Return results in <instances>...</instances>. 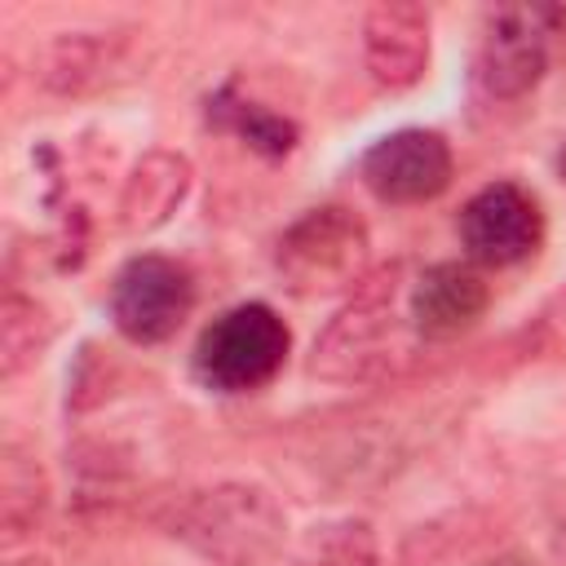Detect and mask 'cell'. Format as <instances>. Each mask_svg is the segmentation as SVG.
I'll return each mask as SVG.
<instances>
[{
	"label": "cell",
	"instance_id": "obj_12",
	"mask_svg": "<svg viewBox=\"0 0 566 566\" xmlns=\"http://www.w3.org/2000/svg\"><path fill=\"white\" fill-rule=\"evenodd\" d=\"M128 44V31H57L35 53V80L53 97H84L119 75Z\"/></svg>",
	"mask_w": 566,
	"mask_h": 566
},
{
	"label": "cell",
	"instance_id": "obj_14",
	"mask_svg": "<svg viewBox=\"0 0 566 566\" xmlns=\"http://www.w3.org/2000/svg\"><path fill=\"white\" fill-rule=\"evenodd\" d=\"M203 115H208L212 128L239 137V142H243L248 150H256L261 159H283V155H292L296 142H301L296 119H287V115H279V111H270V106L243 97L234 84H221L217 93H208Z\"/></svg>",
	"mask_w": 566,
	"mask_h": 566
},
{
	"label": "cell",
	"instance_id": "obj_4",
	"mask_svg": "<svg viewBox=\"0 0 566 566\" xmlns=\"http://www.w3.org/2000/svg\"><path fill=\"white\" fill-rule=\"evenodd\" d=\"M292 349V332L265 301H239L221 310L195 340L190 376L208 394H252L265 389Z\"/></svg>",
	"mask_w": 566,
	"mask_h": 566
},
{
	"label": "cell",
	"instance_id": "obj_19",
	"mask_svg": "<svg viewBox=\"0 0 566 566\" xmlns=\"http://www.w3.org/2000/svg\"><path fill=\"white\" fill-rule=\"evenodd\" d=\"M4 566H53V562H49L44 553H35V548H27V553L18 548V553H9V557H4Z\"/></svg>",
	"mask_w": 566,
	"mask_h": 566
},
{
	"label": "cell",
	"instance_id": "obj_17",
	"mask_svg": "<svg viewBox=\"0 0 566 566\" xmlns=\"http://www.w3.org/2000/svg\"><path fill=\"white\" fill-rule=\"evenodd\" d=\"M49 340H53L49 310L35 296H27V292H18L9 283L4 287V301H0V376L4 380L22 376L44 354Z\"/></svg>",
	"mask_w": 566,
	"mask_h": 566
},
{
	"label": "cell",
	"instance_id": "obj_20",
	"mask_svg": "<svg viewBox=\"0 0 566 566\" xmlns=\"http://www.w3.org/2000/svg\"><path fill=\"white\" fill-rule=\"evenodd\" d=\"M553 168H557V177L566 181V142H562V150H557V159H553Z\"/></svg>",
	"mask_w": 566,
	"mask_h": 566
},
{
	"label": "cell",
	"instance_id": "obj_13",
	"mask_svg": "<svg viewBox=\"0 0 566 566\" xmlns=\"http://www.w3.org/2000/svg\"><path fill=\"white\" fill-rule=\"evenodd\" d=\"M44 513H49V478H44L35 451H27L18 438H9L0 451V539H4V553H18L27 539H35V531L44 526Z\"/></svg>",
	"mask_w": 566,
	"mask_h": 566
},
{
	"label": "cell",
	"instance_id": "obj_5",
	"mask_svg": "<svg viewBox=\"0 0 566 566\" xmlns=\"http://www.w3.org/2000/svg\"><path fill=\"white\" fill-rule=\"evenodd\" d=\"M566 31L562 4H500L486 13L478 53H473V80L491 102H517L526 97L553 57V35Z\"/></svg>",
	"mask_w": 566,
	"mask_h": 566
},
{
	"label": "cell",
	"instance_id": "obj_9",
	"mask_svg": "<svg viewBox=\"0 0 566 566\" xmlns=\"http://www.w3.org/2000/svg\"><path fill=\"white\" fill-rule=\"evenodd\" d=\"M433 53L429 35V9L416 0H380L363 18V66L367 75L389 88L407 93L424 80Z\"/></svg>",
	"mask_w": 566,
	"mask_h": 566
},
{
	"label": "cell",
	"instance_id": "obj_18",
	"mask_svg": "<svg viewBox=\"0 0 566 566\" xmlns=\"http://www.w3.org/2000/svg\"><path fill=\"white\" fill-rule=\"evenodd\" d=\"M478 566H539V562L531 553H522V548H504V553H495V557H486Z\"/></svg>",
	"mask_w": 566,
	"mask_h": 566
},
{
	"label": "cell",
	"instance_id": "obj_3",
	"mask_svg": "<svg viewBox=\"0 0 566 566\" xmlns=\"http://www.w3.org/2000/svg\"><path fill=\"white\" fill-rule=\"evenodd\" d=\"M274 274L301 301L349 296L371 274L367 221L345 203L305 208L274 239Z\"/></svg>",
	"mask_w": 566,
	"mask_h": 566
},
{
	"label": "cell",
	"instance_id": "obj_6",
	"mask_svg": "<svg viewBox=\"0 0 566 566\" xmlns=\"http://www.w3.org/2000/svg\"><path fill=\"white\" fill-rule=\"evenodd\" d=\"M195 274L164 252H137L128 256L111 287H106V314L111 327L133 345H164L181 332V323L195 310Z\"/></svg>",
	"mask_w": 566,
	"mask_h": 566
},
{
	"label": "cell",
	"instance_id": "obj_7",
	"mask_svg": "<svg viewBox=\"0 0 566 566\" xmlns=\"http://www.w3.org/2000/svg\"><path fill=\"white\" fill-rule=\"evenodd\" d=\"M455 230H460V243H464L473 265L509 270V265H522L526 256L539 252V243H544V212H539V199L526 186H517V181H486L460 208Z\"/></svg>",
	"mask_w": 566,
	"mask_h": 566
},
{
	"label": "cell",
	"instance_id": "obj_1",
	"mask_svg": "<svg viewBox=\"0 0 566 566\" xmlns=\"http://www.w3.org/2000/svg\"><path fill=\"white\" fill-rule=\"evenodd\" d=\"M407 287L402 261L367 274L314 336L305 371L323 385H376L398 376L420 345L407 318Z\"/></svg>",
	"mask_w": 566,
	"mask_h": 566
},
{
	"label": "cell",
	"instance_id": "obj_10",
	"mask_svg": "<svg viewBox=\"0 0 566 566\" xmlns=\"http://www.w3.org/2000/svg\"><path fill=\"white\" fill-rule=\"evenodd\" d=\"M491 305V283L473 261H433L411 274L407 287V318L420 340H455Z\"/></svg>",
	"mask_w": 566,
	"mask_h": 566
},
{
	"label": "cell",
	"instance_id": "obj_2",
	"mask_svg": "<svg viewBox=\"0 0 566 566\" xmlns=\"http://www.w3.org/2000/svg\"><path fill=\"white\" fill-rule=\"evenodd\" d=\"M168 535L208 566H270L287 544V513L270 486L226 478L181 495Z\"/></svg>",
	"mask_w": 566,
	"mask_h": 566
},
{
	"label": "cell",
	"instance_id": "obj_8",
	"mask_svg": "<svg viewBox=\"0 0 566 566\" xmlns=\"http://www.w3.org/2000/svg\"><path fill=\"white\" fill-rule=\"evenodd\" d=\"M455 177L451 142L438 128H394L358 155V181L380 203H429Z\"/></svg>",
	"mask_w": 566,
	"mask_h": 566
},
{
	"label": "cell",
	"instance_id": "obj_16",
	"mask_svg": "<svg viewBox=\"0 0 566 566\" xmlns=\"http://www.w3.org/2000/svg\"><path fill=\"white\" fill-rule=\"evenodd\" d=\"M292 566H380V539L367 517H323L296 539Z\"/></svg>",
	"mask_w": 566,
	"mask_h": 566
},
{
	"label": "cell",
	"instance_id": "obj_11",
	"mask_svg": "<svg viewBox=\"0 0 566 566\" xmlns=\"http://www.w3.org/2000/svg\"><path fill=\"white\" fill-rule=\"evenodd\" d=\"M195 186V164L181 150L168 146H150L137 155V164L128 168L119 199H115V226L124 234H155L164 230L177 208L186 203Z\"/></svg>",
	"mask_w": 566,
	"mask_h": 566
},
{
	"label": "cell",
	"instance_id": "obj_15",
	"mask_svg": "<svg viewBox=\"0 0 566 566\" xmlns=\"http://www.w3.org/2000/svg\"><path fill=\"white\" fill-rule=\"evenodd\" d=\"M66 469H71V495L75 509L84 513H106L119 500H128L133 491V455L119 442L106 438H84L66 451Z\"/></svg>",
	"mask_w": 566,
	"mask_h": 566
}]
</instances>
